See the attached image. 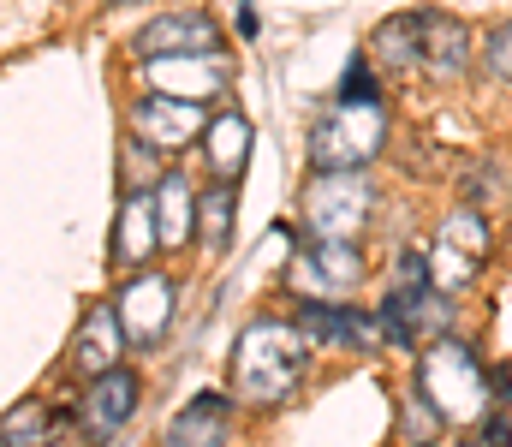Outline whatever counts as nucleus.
Instances as JSON below:
<instances>
[{
    "label": "nucleus",
    "mask_w": 512,
    "mask_h": 447,
    "mask_svg": "<svg viewBox=\"0 0 512 447\" xmlns=\"http://www.w3.org/2000/svg\"><path fill=\"white\" fill-rule=\"evenodd\" d=\"M304 382V334L298 322H251L233 346V394L245 406H280Z\"/></svg>",
    "instance_id": "1"
},
{
    "label": "nucleus",
    "mask_w": 512,
    "mask_h": 447,
    "mask_svg": "<svg viewBox=\"0 0 512 447\" xmlns=\"http://www.w3.org/2000/svg\"><path fill=\"white\" fill-rule=\"evenodd\" d=\"M417 388H423L435 424H483V406H489V394H495V382L483 376L477 352H471L465 340H453V334H441V340L423 352Z\"/></svg>",
    "instance_id": "2"
},
{
    "label": "nucleus",
    "mask_w": 512,
    "mask_h": 447,
    "mask_svg": "<svg viewBox=\"0 0 512 447\" xmlns=\"http://www.w3.org/2000/svg\"><path fill=\"white\" fill-rule=\"evenodd\" d=\"M376 215V185L364 167H316L304 185V233L310 239H358Z\"/></svg>",
    "instance_id": "3"
},
{
    "label": "nucleus",
    "mask_w": 512,
    "mask_h": 447,
    "mask_svg": "<svg viewBox=\"0 0 512 447\" xmlns=\"http://www.w3.org/2000/svg\"><path fill=\"white\" fill-rule=\"evenodd\" d=\"M387 149V102H346L334 96L310 132V161L316 167H364Z\"/></svg>",
    "instance_id": "4"
},
{
    "label": "nucleus",
    "mask_w": 512,
    "mask_h": 447,
    "mask_svg": "<svg viewBox=\"0 0 512 447\" xmlns=\"http://www.w3.org/2000/svg\"><path fill=\"white\" fill-rule=\"evenodd\" d=\"M489 251H495L489 221H483L471 203L453 209V215L441 221V233H435V251H429V275H435V287H441V293H465V287L477 281V269L489 263Z\"/></svg>",
    "instance_id": "5"
},
{
    "label": "nucleus",
    "mask_w": 512,
    "mask_h": 447,
    "mask_svg": "<svg viewBox=\"0 0 512 447\" xmlns=\"http://www.w3.org/2000/svg\"><path fill=\"white\" fill-rule=\"evenodd\" d=\"M143 84L155 96H179V102H215L227 96L233 84V60L227 54H161V60H143Z\"/></svg>",
    "instance_id": "6"
},
{
    "label": "nucleus",
    "mask_w": 512,
    "mask_h": 447,
    "mask_svg": "<svg viewBox=\"0 0 512 447\" xmlns=\"http://www.w3.org/2000/svg\"><path fill=\"white\" fill-rule=\"evenodd\" d=\"M298 298H340L364 281V251L358 239H304L298 251Z\"/></svg>",
    "instance_id": "7"
},
{
    "label": "nucleus",
    "mask_w": 512,
    "mask_h": 447,
    "mask_svg": "<svg viewBox=\"0 0 512 447\" xmlns=\"http://www.w3.org/2000/svg\"><path fill=\"white\" fill-rule=\"evenodd\" d=\"M131 126H137V138H149L161 155H179V149H191L203 138L209 114H203V102H179V96L143 90V96L131 102Z\"/></svg>",
    "instance_id": "8"
},
{
    "label": "nucleus",
    "mask_w": 512,
    "mask_h": 447,
    "mask_svg": "<svg viewBox=\"0 0 512 447\" xmlns=\"http://www.w3.org/2000/svg\"><path fill=\"white\" fill-rule=\"evenodd\" d=\"M131 412H137V370L114 364V370L90 376V388H84V400H78L84 442H90V447L114 442V436H120V424H126Z\"/></svg>",
    "instance_id": "9"
},
{
    "label": "nucleus",
    "mask_w": 512,
    "mask_h": 447,
    "mask_svg": "<svg viewBox=\"0 0 512 447\" xmlns=\"http://www.w3.org/2000/svg\"><path fill=\"white\" fill-rule=\"evenodd\" d=\"M114 316L126 328V346H155L167 334V322H173V281L161 269L131 275L120 287V298H114Z\"/></svg>",
    "instance_id": "10"
},
{
    "label": "nucleus",
    "mask_w": 512,
    "mask_h": 447,
    "mask_svg": "<svg viewBox=\"0 0 512 447\" xmlns=\"http://www.w3.org/2000/svg\"><path fill=\"white\" fill-rule=\"evenodd\" d=\"M131 48H137V60H161V54H227L215 18H203V12H167V18H149V24L137 30Z\"/></svg>",
    "instance_id": "11"
},
{
    "label": "nucleus",
    "mask_w": 512,
    "mask_h": 447,
    "mask_svg": "<svg viewBox=\"0 0 512 447\" xmlns=\"http://www.w3.org/2000/svg\"><path fill=\"white\" fill-rule=\"evenodd\" d=\"M161 447H233V406L221 394H197L173 424Z\"/></svg>",
    "instance_id": "12"
},
{
    "label": "nucleus",
    "mask_w": 512,
    "mask_h": 447,
    "mask_svg": "<svg viewBox=\"0 0 512 447\" xmlns=\"http://www.w3.org/2000/svg\"><path fill=\"white\" fill-rule=\"evenodd\" d=\"M120 346H126V328H120L114 304H96V310H84V322H78V340H72V370L102 376V370H114V364H120Z\"/></svg>",
    "instance_id": "13"
},
{
    "label": "nucleus",
    "mask_w": 512,
    "mask_h": 447,
    "mask_svg": "<svg viewBox=\"0 0 512 447\" xmlns=\"http://www.w3.org/2000/svg\"><path fill=\"white\" fill-rule=\"evenodd\" d=\"M155 227H161V245H167V251L191 245V227H197V185H191L179 167H167V173L155 179Z\"/></svg>",
    "instance_id": "14"
},
{
    "label": "nucleus",
    "mask_w": 512,
    "mask_h": 447,
    "mask_svg": "<svg viewBox=\"0 0 512 447\" xmlns=\"http://www.w3.org/2000/svg\"><path fill=\"white\" fill-rule=\"evenodd\" d=\"M161 245V227H155V191H126L120 203V221H114V263H149V251Z\"/></svg>",
    "instance_id": "15"
},
{
    "label": "nucleus",
    "mask_w": 512,
    "mask_h": 447,
    "mask_svg": "<svg viewBox=\"0 0 512 447\" xmlns=\"http://www.w3.org/2000/svg\"><path fill=\"white\" fill-rule=\"evenodd\" d=\"M251 120L245 114H215L209 126H203V161H209V173L215 179H239L245 173V161H251Z\"/></svg>",
    "instance_id": "16"
},
{
    "label": "nucleus",
    "mask_w": 512,
    "mask_h": 447,
    "mask_svg": "<svg viewBox=\"0 0 512 447\" xmlns=\"http://www.w3.org/2000/svg\"><path fill=\"white\" fill-rule=\"evenodd\" d=\"M465 60H471V30L453 12H423V72L459 78Z\"/></svg>",
    "instance_id": "17"
},
{
    "label": "nucleus",
    "mask_w": 512,
    "mask_h": 447,
    "mask_svg": "<svg viewBox=\"0 0 512 447\" xmlns=\"http://www.w3.org/2000/svg\"><path fill=\"white\" fill-rule=\"evenodd\" d=\"M376 60L387 72H411L423 66V12H405V18H387L376 30Z\"/></svg>",
    "instance_id": "18"
},
{
    "label": "nucleus",
    "mask_w": 512,
    "mask_h": 447,
    "mask_svg": "<svg viewBox=\"0 0 512 447\" xmlns=\"http://www.w3.org/2000/svg\"><path fill=\"white\" fill-rule=\"evenodd\" d=\"M233 209H239V191H233L227 179H215V185L197 191V233H203L209 251H227V239H233Z\"/></svg>",
    "instance_id": "19"
},
{
    "label": "nucleus",
    "mask_w": 512,
    "mask_h": 447,
    "mask_svg": "<svg viewBox=\"0 0 512 447\" xmlns=\"http://www.w3.org/2000/svg\"><path fill=\"white\" fill-rule=\"evenodd\" d=\"M0 447H54V406L48 400H18L0 418Z\"/></svg>",
    "instance_id": "20"
},
{
    "label": "nucleus",
    "mask_w": 512,
    "mask_h": 447,
    "mask_svg": "<svg viewBox=\"0 0 512 447\" xmlns=\"http://www.w3.org/2000/svg\"><path fill=\"white\" fill-rule=\"evenodd\" d=\"M292 322L304 340H340L346 346V328H352V310L340 298H292Z\"/></svg>",
    "instance_id": "21"
},
{
    "label": "nucleus",
    "mask_w": 512,
    "mask_h": 447,
    "mask_svg": "<svg viewBox=\"0 0 512 447\" xmlns=\"http://www.w3.org/2000/svg\"><path fill=\"white\" fill-rule=\"evenodd\" d=\"M161 173H167V167H161V149L131 132L126 144H120V185H126V191H155Z\"/></svg>",
    "instance_id": "22"
},
{
    "label": "nucleus",
    "mask_w": 512,
    "mask_h": 447,
    "mask_svg": "<svg viewBox=\"0 0 512 447\" xmlns=\"http://www.w3.org/2000/svg\"><path fill=\"white\" fill-rule=\"evenodd\" d=\"M483 66H489L495 78H507V84H512V18H507V24H495V30L483 36Z\"/></svg>",
    "instance_id": "23"
},
{
    "label": "nucleus",
    "mask_w": 512,
    "mask_h": 447,
    "mask_svg": "<svg viewBox=\"0 0 512 447\" xmlns=\"http://www.w3.org/2000/svg\"><path fill=\"white\" fill-rule=\"evenodd\" d=\"M483 197H501V167H495V161H471V167H465V203L477 209Z\"/></svg>",
    "instance_id": "24"
},
{
    "label": "nucleus",
    "mask_w": 512,
    "mask_h": 447,
    "mask_svg": "<svg viewBox=\"0 0 512 447\" xmlns=\"http://www.w3.org/2000/svg\"><path fill=\"white\" fill-rule=\"evenodd\" d=\"M340 96H346V102H382V90H376V78H370V66H364V60H352V72H346Z\"/></svg>",
    "instance_id": "25"
},
{
    "label": "nucleus",
    "mask_w": 512,
    "mask_h": 447,
    "mask_svg": "<svg viewBox=\"0 0 512 447\" xmlns=\"http://www.w3.org/2000/svg\"><path fill=\"white\" fill-rule=\"evenodd\" d=\"M477 447H512V424L507 418H489V424H483V442Z\"/></svg>",
    "instance_id": "26"
},
{
    "label": "nucleus",
    "mask_w": 512,
    "mask_h": 447,
    "mask_svg": "<svg viewBox=\"0 0 512 447\" xmlns=\"http://www.w3.org/2000/svg\"><path fill=\"white\" fill-rule=\"evenodd\" d=\"M114 6H131V0H114Z\"/></svg>",
    "instance_id": "27"
},
{
    "label": "nucleus",
    "mask_w": 512,
    "mask_h": 447,
    "mask_svg": "<svg viewBox=\"0 0 512 447\" xmlns=\"http://www.w3.org/2000/svg\"><path fill=\"white\" fill-rule=\"evenodd\" d=\"M423 447H429V442H423Z\"/></svg>",
    "instance_id": "28"
}]
</instances>
